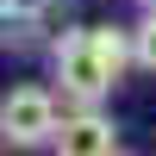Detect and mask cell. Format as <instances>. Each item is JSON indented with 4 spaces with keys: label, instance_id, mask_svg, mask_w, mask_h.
I'll use <instances>...</instances> for the list:
<instances>
[{
    "label": "cell",
    "instance_id": "6da1fadb",
    "mask_svg": "<svg viewBox=\"0 0 156 156\" xmlns=\"http://www.w3.org/2000/svg\"><path fill=\"white\" fill-rule=\"evenodd\" d=\"M131 31L125 25H81V31H62L50 44V69H56V94L69 106H100L112 87L131 69Z\"/></svg>",
    "mask_w": 156,
    "mask_h": 156
},
{
    "label": "cell",
    "instance_id": "7a4b0ae2",
    "mask_svg": "<svg viewBox=\"0 0 156 156\" xmlns=\"http://www.w3.org/2000/svg\"><path fill=\"white\" fill-rule=\"evenodd\" d=\"M56 87H6L0 94V144L6 150H44L56 144L62 112H56Z\"/></svg>",
    "mask_w": 156,
    "mask_h": 156
},
{
    "label": "cell",
    "instance_id": "3957f363",
    "mask_svg": "<svg viewBox=\"0 0 156 156\" xmlns=\"http://www.w3.org/2000/svg\"><path fill=\"white\" fill-rule=\"evenodd\" d=\"M50 156H119V125L100 106H75V112H62V131L50 144Z\"/></svg>",
    "mask_w": 156,
    "mask_h": 156
},
{
    "label": "cell",
    "instance_id": "277c9868",
    "mask_svg": "<svg viewBox=\"0 0 156 156\" xmlns=\"http://www.w3.org/2000/svg\"><path fill=\"white\" fill-rule=\"evenodd\" d=\"M131 56H137V69L156 75V12H144V19L131 25Z\"/></svg>",
    "mask_w": 156,
    "mask_h": 156
},
{
    "label": "cell",
    "instance_id": "5b68a950",
    "mask_svg": "<svg viewBox=\"0 0 156 156\" xmlns=\"http://www.w3.org/2000/svg\"><path fill=\"white\" fill-rule=\"evenodd\" d=\"M137 6H144V12H156V0H137Z\"/></svg>",
    "mask_w": 156,
    "mask_h": 156
},
{
    "label": "cell",
    "instance_id": "8992f818",
    "mask_svg": "<svg viewBox=\"0 0 156 156\" xmlns=\"http://www.w3.org/2000/svg\"><path fill=\"white\" fill-rule=\"evenodd\" d=\"M119 156H131V150H119Z\"/></svg>",
    "mask_w": 156,
    "mask_h": 156
}]
</instances>
